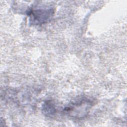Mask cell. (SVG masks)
Instances as JSON below:
<instances>
[{"instance_id":"7a4b0ae2","label":"cell","mask_w":127,"mask_h":127,"mask_svg":"<svg viewBox=\"0 0 127 127\" xmlns=\"http://www.w3.org/2000/svg\"><path fill=\"white\" fill-rule=\"evenodd\" d=\"M91 103L89 100H81L77 102L72 103L70 106L66 107L64 111L75 118L83 117L87 114Z\"/></svg>"},{"instance_id":"3957f363","label":"cell","mask_w":127,"mask_h":127,"mask_svg":"<svg viewBox=\"0 0 127 127\" xmlns=\"http://www.w3.org/2000/svg\"><path fill=\"white\" fill-rule=\"evenodd\" d=\"M42 112L45 116L49 117H52L56 114L57 112L55 104L51 101L46 102L43 104Z\"/></svg>"},{"instance_id":"6da1fadb","label":"cell","mask_w":127,"mask_h":127,"mask_svg":"<svg viewBox=\"0 0 127 127\" xmlns=\"http://www.w3.org/2000/svg\"><path fill=\"white\" fill-rule=\"evenodd\" d=\"M54 12V10L52 9L31 10L28 12L30 23L33 25L44 24L50 20Z\"/></svg>"}]
</instances>
